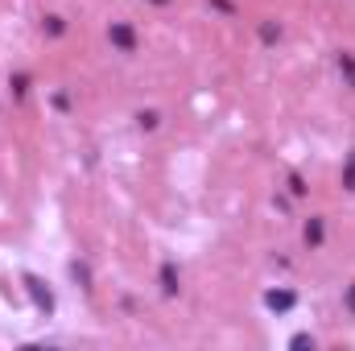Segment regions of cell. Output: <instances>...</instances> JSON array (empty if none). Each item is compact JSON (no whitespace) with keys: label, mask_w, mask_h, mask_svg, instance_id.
<instances>
[{"label":"cell","mask_w":355,"mask_h":351,"mask_svg":"<svg viewBox=\"0 0 355 351\" xmlns=\"http://www.w3.org/2000/svg\"><path fill=\"white\" fill-rule=\"evenodd\" d=\"M162 281H166V293H174V289H178V277H174V268H170V264L162 268Z\"/></svg>","instance_id":"5b68a950"},{"label":"cell","mask_w":355,"mask_h":351,"mask_svg":"<svg viewBox=\"0 0 355 351\" xmlns=\"http://www.w3.org/2000/svg\"><path fill=\"white\" fill-rule=\"evenodd\" d=\"M306 240H310V244H318V240H322V223H318V219H310V228H306Z\"/></svg>","instance_id":"277c9868"},{"label":"cell","mask_w":355,"mask_h":351,"mask_svg":"<svg viewBox=\"0 0 355 351\" xmlns=\"http://www.w3.org/2000/svg\"><path fill=\"white\" fill-rule=\"evenodd\" d=\"M347 302H352V310H355V285H352V289H347Z\"/></svg>","instance_id":"9c48e42d"},{"label":"cell","mask_w":355,"mask_h":351,"mask_svg":"<svg viewBox=\"0 0 355 351\" xmlns=\"http://www.w3.org/2000/svg\"><path fill=\"white\" fill-rule=\"evenodd\" d=\"M25 289H29V298H33V306H37L42 314H50V310H54V293H50L37 277H25Z\"/></svg>","instance_id":"6da1fadb"},{"label":"cell","mask_w":355,"mask_h":351,"mask_svg":"<svg viewBox=\"0 0 355 351\" xmlns=\"http://www.w3.org/2000/svg\"><path fill=\"white\" fill-rule=\"evenodd\" d=\"M289 348H314V339H310V335H293V339H289Z\"/></svg>","instance_id":"8992f818"},{"label":"cell","mask_w":355,"mask_h":351,"mask_svg":"<svg viewBox=\"0 0 355 351\" xmlns=\"http://www.w3.org/2000/svg\"><path fill=\"white\" fill-rule=\"evenodd\" d=\"M112 42H116V46H124V50H132V33H128L124 25H112Z\"/></svg>","instance_id":"3957f363"},{"label":"cell","mask_w":355,"mask_h":351,"mask_svg":"<svg viewBox=\"0 0 355 351\" xmlns=\"http://www.w3.org/2000/svg\"><path fill=\"white\" fill-rule=\"evenodd\" d=\"M343 186L355 190V153H352V162H347V178H343Z\"/></svg>","instance_id":"52a82bcc"},{"label":"cell","mask_w":355,"mask_h":351,"mask_svg":"<svg viewBox=\"0 0 355 351\" xmlns=\"http://www.w3.org/2000/svg\"><path fill=\"white\" fill-rule=\"evenodd\" d=\"M293 302H297V298H293L289 289H268V293H265V306H268V310H277V314L293 310Z\"/></svg>","instance_id":"7a4b0ae2"},{"label":"cell","mask_w":355,"mask_h":351,"mask_svg":"<svg viewBox=\"0 0 355 351\" xmlns=\"http://www.w3.org/2000/svg\"><path fill=\"white\" fill-rule=\"evenodd\" d=\"M343 71H347V79H352V83H355V62H352V58H347V54H343Z\"/></svg>","instance_id":"ba28073f"}]
</instances>
